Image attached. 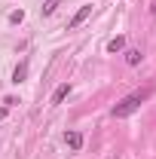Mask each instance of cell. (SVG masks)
<instances>
[{"instance_id":"obj_7","label":"cell","mask_w":156,"mask_h":159,"mask_svg":"<svg viewBox=\"0 0 156 159\" xmlns=\"http://www.w3.org/2000/svg\"><path fill=\"white\" fill-rule=\"evenodd\" d=\"M141 58H144L141 49H129V52H126V64H141Z\"/></svg>"},{"instance_id":"obj_4","label":"cell","mask_w":156,"mask_h":159,"mask_svg":"<svg viewBox=\"0 0 156 159\" xmlns=\"http://www.w3.org/2000/svg\"><path fill=\"white\" fill-rule=\"evenodd\" d=\"M67 95H71V83H61L58 89H55V95H52V104H61Z\"/></svg>"},{"instance_id":"obj_6","label":"cell","mask_w":156,"mask_h":159,"mask_svg":"<svg viewBox=\"0 0 156 159\" xmlns=\"http://www.w3.org/2000/svg\"><path fill=\"white\" fill-rule=\"evenodd\" d=\"M25 77H28V64H25V61H21L19 67H16V70H12V83H16V86H19V83H25Z\"/></svg>"},{"instance_id":"obj_10","label":"cell","mask_w":156,"mask_h":159,"mask_svg":"<svg viewBox=\"0 0 156 159\" xmlns=\"http://www.w3.org/2000/svg\"><path fill=\"white\" fill-rule=\"evenodd\" d=\"M3 119H6V107H0V122H3Z\"/></svg>"},{"instance_id":"obj_1","label":"cell","mask_w":156,"mask_h":159,"mask_svg":"<svg viewBox=\"0 0 156 159\" xmlns=\"http://www.w3.org/2000/svg\"><path fill=\"white\" fill-rule=\"evenodd\" d=\"M150 95H153V89H150V86H147V89H141V92H132V95H126V98H122L117 107H113V116L122 119V116H129V113H135V110H138V107H141L147 98H150Z\"/></svg>"},{"instance_id":"obj_8","label":"cell","mask_w":156,"mask_h":159,"mask_svg":"<svg viewBox=\"0 0 156 159\" xmlns=\"http://www.w3.org/2000/svg\"><path fill=\"white\" fill-rule=\"evenodd\" d=\"M58 9V0H43V16H52Z\"/></svg>"},{"instance_id":"obj_9","label":"cell","mask_w":156,"mask_h":159,"mask_svg":"<svg viewBox=\"0 0 156 159\" xmlns=\"http://www.w3.org/2000/svg\"><path fill=\"white\" fill-rule=\"evenodd\" d=\"M9 21H12V25H21V21H25V12H21V9L9 12Z\"/></svg>"},{"instance_id":"obj_3","label":"cell","mask_w":156,"mask_h":159,"mask_svg":"<svg viewBox=\"0 0 156 159\" xmlns=\"http://www.w3.org/2000/svg\"><path fill=\"white\" fill-rule=\"evenodd\" d=\"M64 144H67L71 150H80V147H83V135H80V132H67V135H64Z\"/></svg>"},{"instance_id":"obj_2","label":"cell","mask_w":156,"mask_h":159,"mask_svg":"<svg viewBox=\"0 0 156 159\" xmlns=\"http://www.w3.org/2000/svg\"><path fill=\"white\" fill-rule=\"evenodd\" d=\"M89 16H92V3H86V6H80L77 12H74V19L67 21V31H77L80 25H83V21L89 19Z\"/></svg>"},{"instance_id":"obj_5","label":"cell","mask_w":156,"mask_h":159,"mask_svg":"<svg viewBox=\"0 0 156 159\" xmlns=\"http://www.w3.org/2000/svg\"><path fill=\"white\" fill-rule=\"evenodd\" d=\"M122 49H126V37L122 34H117V37L107 43V52H122Z\"/></svg>"}]
</instances>
